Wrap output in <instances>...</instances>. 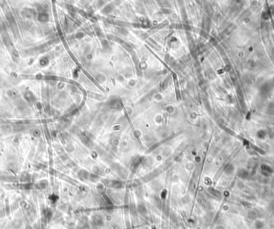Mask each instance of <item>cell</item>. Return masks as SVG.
Wrapping results in <instances>:
<instances>
[{
	"label": "cell",
	"instance_id": "obj_1",
	"mask_svg": "<svg viewBox=\"0 0 274 229\" xmlns=\"http://www.w3.org/2000/svg\"><path fill=\"white\" fill-rule=\"evenodd\" d=\"M23 225V220L20 219H16L13 220L11 223V227L12 229H19Z\"/></svg>",
	"mask_w": 274,
	"mask_h": 229
}]
</instances>
